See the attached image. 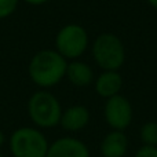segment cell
Instances as JSON below:
<instances>
[{"instance_id":"obj_1","label":"cell","mask_w":157,"mask_h":157,"mask_svg":"<svg viewBox=\"0 0 157 157\" xmlns=\"http://www.w3.org/2000/svg\"><path fill=\"white\" fill-rule=\"evenodd\" d=\"M68 61L55 48H44L33 54L28 65V75L35 86L48 90L65 78Z\"/></svg>"},{"instance_id":"obj_2","label":"cell","mask_w":157,"mask_h":157,"mask_svg":"<svg viewBox=\"0 0 157 157\" xmlns=\"http://www.w3.org/2000/svg\"><path fill=\"white\" fill-rule=\"evenodd\" d=\"M62 105L48 90H39L28 99L26 112L33 125L40 130H50L59 125Z\"/></svg>"},{"instance_id":"obj_3","label":"cell","mask_w":157,"mask_h":157,"mask_svg":"<svg viewBox=\"0 0 157 157\" xmlns=\"http://www.w3.org/2000/svg\"><path fill=\"white\" fill-rule=\"evenodd\" d=\"M91 54L95 65L101 71H120L127 59L123 40L110 32L101 33L94 39Z\"/></svg>"},{"instance_id":"obj_4","label":"cell","mask_w":157,"mask_h":157,"mask_svg":"<svg viewBox=\"0 0 157 157\" xmlns=\"http://www.w3.org/2000/svg\"><path fill=\"white\" fill-rule=\"evenodd\" d=\"M10 152L13 157H46L50 142L37 127H19L10 135Z\"/></svg>"},{"instance_id":"obj_5","label":"cell","mask_w":157,"mask_h":157,"mask_svg":"<svg viewBox=\"0 0 157 157\" xmlns=\"http://www.w3.org/2000/svg\"><path fill=\"white\" fill-rule=\"evenodd\" d=\"M54 46L66 61L80 59L90 47L88 32L80 24H66L57 32Z\"/></svg>"},{"instance_id":"obj_6","label":"cell","mask_w":157,"mask_h":157,"mask_svg":"<svg viewBox=\"0 0 157 157\" xmlns=\"http://www.w3.org/2000/svg\"><path fill=\"white\" fill-rule=\"evenodd\" d=\"M103 119L110 130L125 131L131 125L134 119V108L127 97L117 94L105 99Z\"/></svg>"},{"instance_id":"obj_7","label":"cell","mask_w":157,"mask_h":157,"mask_svg":"<svg viewBox=\"0 0 157 157\" xmlns=\"http://www.w3.org/2000/svg\"><path fill=\"white\" fill-rule=\"evenodd\" d=\"M46 157H91L86 142L76 136H61L51 142Z\"/></svg>"},{"instance_id":"obj_8","label":"cell","mask_w":157,"mask_h":157,"mask_svg":"<svg viewBox=\"0 0 157 157\" xmlns=\"http://www.w3.org/2000/svg\"><path fill=\"white\" fill-rule=\"evenodd\" d=\"M91 113L84 105H72L62 110L59 125L68 132H78L90 124Z\"/></svg>"},{"instance_id":"obj_9","label":"cell","mask_w":157,"mask_h":157,"mask_svg":"<svg viewBox=\"0 0 157 157\" xmlns=\"http://www.w3.org/2000/svg\"><path fill=\"white\" fill-rule=\"evenodd\" d=\"M92 84L98 97L108 99L117 94H121L124 80L120 71H102L95 77Z\"/></svg>"},{"instance_id":"obj_10","label":"cell","mask_w":157,"mask_h":157,"mask_svg":"<svg viewBox=\"0 0 157 157\" xmlns=\"http://www.w3.org/2000/svg\"><path fill=\"white\" fill-rule=\"evenodd\" d=\"M130 141L125 131L110 130L99 144V153L102 157H124L128 152Z\"/></svg>"},{"instance_id":"obj_11","label":"cell","mask_w":157,"mask_h":157,"mask_svg":"<svg viewBox=\"0 0 157 157\" xmlns=\"http://www.w3.org/2000/svg\"><path fill=\"white\" fill-rule=\"evenodd\" d=\"M65 78H68V81L72 86L84 88V87H88L94 83L95 73L90 63L84 62L81 59H73L68 61Z\"/></svg>"},{"instance_id":"obj_12","label":"cell","mask_w":157,"mask_h":157,"mask_svg":"<svg viewBox=\"0 0 157 157\" xmlns=\"http://www.w3.org/2000/svg\"><path fill=\"white\" fill-rule=\"evenodd\" d=\"M139 138L142 145L147 146H157V121L150 120L142 124L139 130Z\"/></svg>"},{"instance_id":"obj_13","label":"cell","mask_w":157,"mask_h":157,"mask_svg":"<svg viewBox=\"0 0 157 157\" xmlns=\"http://www.w3.org/2000/svg\"><path fill=\"white\" fill-rule=\"evenodd\" d=\"M21 0H0V19H6L15 13Z\"/></svg>"},{"instance_id":"obj_14","label":"cell","mask_w":157,"mask_h":157,"mask_svg":"<svg viewBox=\"0 0 157 157\" xmlns=\"http://www.w3.org/2000/svg\"><path fill=\"white\" fill-rule=\"evenodd\" d=\"M134 157H157V146L142 145V146L135 152Z\"/></svg>"},{"instance_id":"obj_15","label":"cell","mask_w":157,"mask_h":157,"mask_svg":"<svg viewBox=\"0 0 157 157\" xmlns=\"http://www.w3.org/2000/svg\"><path fill=\"white\" fill-rule=\"evenodd\" d=\"M21 2L26 3V4H29V6H36V7H37V6L47 4L50 0H21Z\"/></svg>"},{"instance_id":"obj_16","label":"cell","mask_w":157,"mask_h":157,"mask_svg":"<svg viewBox=\"0 0 157 157\" xmlns=\"http://www.w3.org/2000/svg\"><path fill=\"white\" fill-rule=\"evenodd\" d=\"M4 144H6V134L0 130V149L4 146Z\"/></svg>"},{"instance_id":"obj_17","label":"cell","mask_w":157,"mask_h":157,"mask_svg":"<svg viewBox=\"0 0 157 157\" xmlns=\"http://www.w3.org/2000/svg\"><path fill=\"white\" fill-rule=\"evenodd\" d=\"M146 2H147V4L152 6L155 10H157V0H146Z\"/></svg>"},{"instance_id":"obj_18","label":"cell","mask_w":157,"mask_h":157,"mask_svg":"<svg viewBox=\"0 0 157 157\" xmlns=\"http://www.w3.org/2000/svg\"><path fill=\"white\" fill-rule=\"evenodd\" d=\"M0 157H3V155H2V152H0Z\"/></svg>"}]
</instances>
